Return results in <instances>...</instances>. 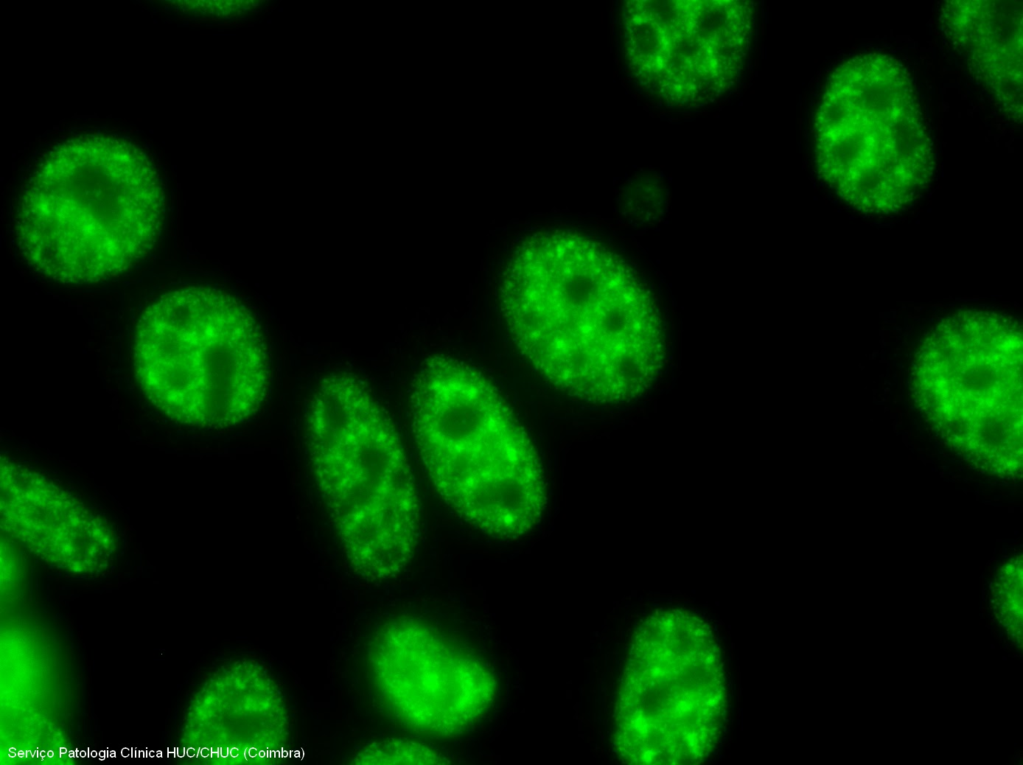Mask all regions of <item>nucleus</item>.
I'll return each mask as SVG.
<instances>
[{
  "instance_id": "nucleus-4",
  "label": "nucleus",
  "mask_w": 1023,
  "mask_h": 765,
  "mask_svg": "<svg viewBox=\"0 0 1023 765\" xmlns=\"http://www.w3.org/2000/svg\"><path fill=\"white\" fill-rule=\"evenodd\" d=\"M305 440L349 566L368 582L396 577L414 556L420 509L389 416L362 381L331 374L309 400Z\"/></svg>"
},
{
  "instance_id": "nucleus-9",
  "label": "nucleus",
  "mask_w": 1023,
  "mask_h": 765,
  "mask_svg": "<svg viewBox=\"0 0 1023 765\" xmlns=\"http://www.w3.org/2000/svg\"><path fill=\"white\" fill-rule=\"evenodd\" d=\"M754 13L748 1L626 2L623 51L637 88L671 108H696L721 98L746 64Z\"/></svg>"
},
{
  "instance_id": "nucleus-6",
  "label": "nucleus",
  "mask_w": 1023,
  "mask_h": 765,
  "mask_svg": "<svg viewBox=\"0 0 1023 765\" xmlns=\"http://www.w3.org/2000/svg\"><path fill=\"white\" fill-rule=\"evenodd\" d=\"M133 366L147 400L171 421L220 431L249 420L269 381L266 346L227 292L191 285L163 293L139 317Z\"/></svg>"
},
{
  "instance_id": "nucleus-1",
  "label": "nucleus",
  "mask_w": 1023,
  "mask_h": 765,
  "mask_svg": "<svg viewBox=\"0 0 1023 765\" xmlns=\"http://www.w3.org/2000/svg\"><path fill=\"white\" fill-rule=\"evenodd\" d=\"M499 294L520 354L572 398L627 400L662 366L665 334L650 291L587 236L553 230L525 237L507 260Z\"/></svg>"
},
{
  "instance_id": "nucleus-11",
  "label": "nucleus",
  "mask_w": 1023,
  "mask_h": 765,
  "mask_svg": "<svg viewBox=\"0 0 1023 765\" xmlns=\"http://www.w3.org/2000/svg\"><path fill=\"white\" fill-rule=\"evenodd\" d=\"M2 529L45 560L73 571L103 568L115 550L108 520L42 473L1 461Z\"/></svg>"
},
{
  "instance_id": "nucleus-13",
  "label": "nucleus",
  "mask_w": 1023,
  "mask_h": 765,
  "mask_svg": "<svg viewBox=\"0 0 1023 765\" xmlns=\"http://www.w3.org/2000/svg\"><path fill=\"white\" fill-rule=\"evenodd\" d=\"M1022 3L947 1L945 36L973 79L992 94L1009 119L1022 116Z\"/></svg>"
},
{
  "instance_id": "nucleus-10",
  "label": "nucleus",
  "mask_w": 1023,
  "mask_h": 765,
  "mask_svg": "<svg viewBox=\"0 0 1023 765\" xmlns=\"http://www.w3.org/2000/svg\"><path fill=\"white\" fill-rule=\"evenodd\" d=\"M369 665L389 712L430 737L466 733L497 697L488 663L463 641L419 619L384 625L373 639Z\"/></svg>"
},
{
  "instance_id": "nucleus-5",
  "label": "nucleus",
  "mask_w": 1023,
  "mask_h": 765,
  "mask_svg": "<svg viewBox=\"0 0 1023 765\" xmlns=\"http://www.w3.org/2000/svg\"><path fill=\"white\" fill-rule=\"evenodd\" d=\"M813 152L820 180L860 213L900 214L922 197L936 162L905 62L879 50L839 60L815 110Z\"/></svg>"
},
{
  "instance_id": "nucleus-12",
  "label": "nucleus",
  "mask_w": 1023,
  "mask_h": 765,
  "mask_svg": "<svg viewBox=\"0 0 1023 765\" xmlns=\"http://www.w3.org/2000/svg\"><path fill=\"white\" fill-rule=\"evenodd\" d=\"M201 746L195 756L275 764L284 753L289 722L282 694L267 670L251 659L219 671L203 691L199 709ZM206 757V758H207Z\"/></svg>"
},
{
  "instance_id": "nucleus-8",
  "label": "nucleus",
  "mask_w": 1023,
  "mask_h": 765,
  "mask_svg": "<svg viewBox=\"0 0 1023 765\" xmlns=\"http://www.w3.org/2000/svg\"><path fill=\"white\" fill-rule=\"evenodd\" d=\"M721 654L711 628L682 609L650 614L635 630L615 709L614 745L630 764L708 758L725 714Z\"/></svg>"
},
{
  "instance_id": "nucleus-2",
  "label": "nucleus",
  "mask_w": 1023,
  "mask_h": 765,
  "mask_svg": "<svg viewBox=\"0 0 1023 765\" xmlns=\"http://www.w3.org/2000/svg\"><path fill=\"white\" fill-rule=\"evenodd\" d=\"M155 165L133 142L83 135L49 149L18 198L14 231L26 265L60 284H96L152 252L164 219Z\"/></svg>"
},
{
  "instance_id": "nucleus-15",
  "label": "nucleus",
  "mask_w": 1023,
  "mask_h": 765,
  "mask_svg": "<svg viewBox=\"0 0 1023 765\" xmlns=\"http://www.w3.org/2000/svg\"><path fill=\"white\" fill-rule=\"evenodd\" d=\"M283 11H284V7H279V8H278V12H279V13H282Z\"/></svg>"
},
{
  "instance_id": "nucleus-7",
  "label": "nucleus",
  "mask_w": 1023,
  "mask_h": 765,
  "mask_svg": "<svg viewBox=\"0 0 1023 765\" xmlns=\"http://www.w3.org/2000/svg\"><path fill=\"white\" fill-rule=\"evenodd\" d=\"M910 392L936 432L993 473L1021 464L1022 327L990 308L962 307L922 336Z\"/></svg>"
},
{
  "instance_id": "nucleus-16",
  "label": "nucleus",
  "mask_w": 1023,
  "mask_h": 765,
  "mask_svg": "<svg viewBox=\"0 0 1023 765\" xmlns=\"http://www.w3.org/2000/svg\"><path fill=\"white\" fill-rule=\"evenodd\" d=\"M272 22H273V21H272V19H271V18H269V19L267 20V24H272Z\"/></svg>"
},
{
  "instance_id": "nucleus-3",
  "label": "nucleus",
  "mask_w": 1023,
  "mask_h": 765,
  "mask_svg": "<svg viewBox=\"0 0 1023 765\" xmlns=\"http://www.w3.org/2000/svg\"><path fill=\"white\" fill-rule=\"evenodd\" d=\"M412 433L437 493L464 523L517 539L548 503L538 452L490 379L470 363L434 355L411 390Z\"/></svg>"
},
{
  "instance_id": "nucleus-14",
  "label": "nucleus",
  "mask_w": 1023,
  "mask_h": 765,
  "mask_svg": "<svg viewBox=\"0 0 1023 765\" xmlns=\"http://www.w3.org/2000/svg\"><path fill=\"white\" fill-rule=\"evenodd\" d=\"M357 765L447 764L442 754L420 742L386 739L363 747L352 759Z\"/></svg>"
}]
</instances>
